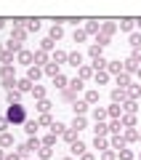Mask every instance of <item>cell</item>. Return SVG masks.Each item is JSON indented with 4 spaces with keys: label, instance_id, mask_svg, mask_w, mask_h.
Masks as SVG:
<instances>
[{
    "label": "cell",
    "instance_id": "6da1fadb",
    "mask_svg": "<svg viewBox=\"0 0 141 160\" xmlns=\"http://www.w3.org/2000/svg\"><path fill=\"white\" fill-rule=\"evenodd\" d=\"M6 118H8V123H11V126H22V123H27V109H24L19 102H13L11 107H8Z\"/></svg>",
    "mask_w": 141,
    "mask_h": 160
},
{
    "label": "cell",
    "instance_id": "7a4b0ae2",
    "mask_svg": "<svg viewBox=\"0 0 141 160\" xmlns=\"http://www.w3.org/2000/svg\"><path fill=\"white\" fill-rule=\"evenodd\" d=\"M112 102L114 104H125V102H128V93H125L123 88H114V91H112Z\"/></svg>",
    "mask_w": 141,
    "mask_h": 160
},
{
    "label": "cell",
    "instance_id": "3957f363",
    "mask_svg": "<svg viewBox=\"0 0 141 160\" xmlns=\"http://www.w3.org/2000/svg\"><path fill=\"white\" fill-rule=\"evenodd\" d=\"M37 128H40V120H27V123H24V131H27L29 136H35Z\"/></svg>",
    "mask_w": 141,
    "mask_h": 160
},
{
    "label": "cell",
    "instance_id": "277c9868",
    "mask_svg": "<svg viewBox=\"0 0 141 160\" xmlns=\"http://www.w3.org/2000/svg\"><path fill=\"white\" fill-rule=\"evenodd\" d=\"M117 86H120V88H125V86H130V72H125V69H123V72L117 75Z\"/></svg>",
    "mask_w": 141,
    "mask_h": 160
},
{
    "label": "cell",
    "instance_id": "5b68a950",
    "mask_svg": "<svg viewBox=\"0 0 141 160\" xmlns=\"http://www.w3.org/2000/svg\"><path fill=\"white\" fill-rule=\"evenodd\" d=\"M19 62H22V64H32L35 62V53H29V51L22 48V51H19Z\"/></svg>",
    "mask_w": 141,
    "mask_h": 160
},
{
    "label": "cell",
    "instance_id": "8992f818",
    "mask_svg": "<svg viewBox=\"0 0 141 160\" xmlns=\"http://www.w3.org/2000/svg\"><path fill=\"white\" fill-rule=\"evenodd\" d=\"M24 38H27V32H24V29H22V22H19V27H16V29H13V32H11V40H19V43H22Z\"/></svg>",
    "mask_w": 141,
    "mask_h": 160
},
{
    "label": "cell",
    "instance_id": "52a82bcc",
    "mask_svg": "<svg viewBox=\"0 0 141 160\" xmlns=\"http://www.w3.org/2000/svg\"><path fill=\"white\" fill-rule=\"evenodd\" d=\"M16 86H19V91H29V88H32V80H29V78H22V80H16Z\"/></svg>",
    "mask_w": 141,
    "mask_h": 160
},
{
    "label": "cell",
    "instance_id": "ba28073f",
    "mask_svg": "<svg viewBox=\"0 0 141 160\" xmlns=\"http://www.w3.org/2000/svg\"><path fill=\"white\" fill-rule=\"evenodd\" d=\"M85 32H88V35H99V32H101V24H99V22H88Z\"/></svg>",
    "mask_w": 141,
    "mask_h": 160
},
{
    "label": "cell",
    "instance_id": "9c48e42d",
    "mask_svg": "<svg viewBox=\"0 0 141 160\" xmlns=\"http://www.w3.org/2000/svg\"><path fill=\"white\" fill-rule=\"evenodd\" d=\"M107 69L112 75H120V72H123V64H120V62H107Z\"/></svg>",
    "mask_w": 141,
    "mask_h": 160
},
{
    "label": "cell",
    "instance_id": "30bf717a",
    "mask_svg": "<svg viewBox=\"0 0 141 160\" xmlns=\"http://www.w3.org/2000/svg\"><path fill=\"white\" fill-rule=\"evenodd\" d=\"M0 144H3V147H13V136H11V133H0Z\"/></svg>",
    "mask_w": 141,
    "mask_h": 160
},
{
    "label": "cell",
    "instance_id": "8fae6325",
    "mask_svg": "<svg viewBox=\"0 0 141 160\" xmlns=\"http://www.w3.org/2000/svg\"><path fill=\"white\" fill-rule=\"evenodd\" d=\"M67 62H69V64H75V67H83V56H80V53H69Z\"/></svg>",
    "mask_w": 141,
    "mask_h": 160
},
{
    "label": "cell",
    "instance_id": "7c38bea8",
    "mask_svg": "<svg viewBox=\"0 0 141 160\" xmlns=\"http://www.w3.org/2000/svg\"><path fill=\"white\" fill-rule=\"evenodd\" d=\"M120 120H123V126H125V128H133V123H136V118H133V112H128V115H123V118H120Z\"/></svg>",
    "mask_w": 141,
    "mask_h": 160
},
{
    "label": "cell",
    "instance_id": "4fadbf2b",
    "mask_svg": "<svg viewBox=\"0 0 141 160\" xmlns=\"http://www.w3.org/2000/svg\"><path fill=\"white\" fill-rule=\"evenodd\" d=\"M88 112V102H75V115H85Z\"/></svg>",
    "mask_w": 141,
    "mask_h": 160
},
{
    "label": "cell",
    "instance_id": "5bb4252c",
    "mask_svg": "<svg viewBox=\"0 0 141 160\" xmlns=\"http://www.w3.org/2000/svg\"><path fill=\"white\" fill-rule=\"evenodd\" d=\"M40 75H43V69H40V67H29V72H27V78H29V80H32V83H35V80H37Z\"/></svg>",
    "mask_w": 141,
    "mask_h": 160
},
{
    "label": "cell",
    "instance_id": "9a60e30c",
    "mask_svg": "<svg viewBox=\"0 0 141 160\" xmlns=\"http://www.w3.org/2000/svg\"><path fill=\"white\" fill-rule=\"evenodd\" d=\"M72 128H75V131H83V128H85V120H83V115H75V123H72Z\"/></svg>",
    "mask_w": 141,
    "mask_h": 160
},
{
    "label": "cell",
    "instance_id": "2e32d148",
    "mask_svg": "<svg viewBox=\"0 0 141 160\" xmlns=\"http://www.w3.org/2000/svg\"><path fill=\"white\" fill-rule=\"evenodd\" d=\"M93 131H96V136H107V131H109V126H104L101 120H99V123H96V128H93Z\"/></svg>",
    "mask_w": 141,
    "mask_h": 160
},
{
    "label": "cell",
    "instance_id": "e0dca14e",
    "mask_svg": "<svg viewBox=\"0 0 141 160\" xmlns=\"http://www.w3.org/2000/svg\"><path fill=\"white\" fill-rule=\"evenodd\" d=\"M45 75H51V78H53V75H59V64H56V62L45 64Z\"/></svg>",
    "mask_w": 141,
    "mask_h": 160
},
{
    "label": "cell",
    "instance_id": "ac0fdd59",
    "mask_svg": "<svg viewBox=\"0 0 141 160\" xmlns=\"http://www.w3.org/2000/svg\"><path fill=\"white\" fill-rule=\"evenodd\" d=\"M104 67H107V59H104V56H96V59H93V69H96V72H99V69H104Z\"/></svg>",
    "mask_w": 141,
    "mask_h": 160
},
{
    "label": "cell",
    "instance_id": "d6986e66",
    "mask_svg": "<svg viewBox=\"0 0 141 160\" xmlns=\"http://www.w3.org/2000/svg\"><path fill=\"white\" fill-rule=\"evenodd\" d=\"M112 147L117 149V152H120V149H125V139H123V136H114V139H112Z\"/></svg>",
    "mask_w": 141,
    "mask_h": 160
},
{
    "label": "cell",
    "instance_id": "ffe728a7",
    "mask_svg": "<svg viewBox=\"0 0 141 160\" xmlns=\"http://www.w3.org/2000/svg\"><path fill=\"white\" fill-rule=\"evenodd\" d=\"M53 86H56V88H64V86H67V78H64V75H53Z\"/></svg>",
    "mask_w": 141,
    "mask_h": 160
},
{
    "label": "cell",
    "instance_id": "44dd1931",
    "mask_svg": "<svg viewBox=\"0 0 141 160\" xmlns=\"http://www.w3.org/2000/svg\"><path fill=\"white\" fill-rule=\"evenodd\" d=\"M120 128H123V120H117V118H114L112 123H109V131H112V133H120Z\"/></svg>",
    "mask_w": 141,
    "mask_h": 160
},
{
    "label": "cell",
    "instance_id": "7402d4cb",
    "mask_svg": "<svg viewBox=\"0 0 141 160\" xmlns=\"http://www.w3.org/2000/svg\"><path fill=\"white\" fill-rule=\"evenodd\" d=\"M61 136H64V142H69V144H72V142H75V136H77V131H75V128H69V131H64Z\"/></svg>",
    "mask_w": 141,
    "mask_h": 160
},
{
    "label": "cell",
    "instance_id": "603a6c76",
    "mask_svg": "<svg viewBox=\"0 0 141 160\" xmlns=\"http://www.w3.org/2000/svg\"><path fill=\"white\" fill-rule=\"evenodd\" d=\"M0 62H3V64H11L13 62V51H3V53H0Z\"/></svg>",
    "mask_w": 141,
    "mask_h": 160
},
{
    "label": "cell",
    "instance_id": "cb8c5ba5",
    "mask_svg": "<svg viewBox=\"0 0 141 160\" xmlns=\"http://www.w3.org/2000/svg\"><path fill=\"white\" fill-rule=\"evenodd\" d=\"M19 99H22V91H19V88H16V91H13V88H11V91H8V102H19Z\"/></svg>",
    "mask_w": 141,
    "mask_h": 160
},
{
    "label": "cell",
    "instance_id": "d4e9b609",
    "mask_svg": "<svg viewBox=\"0 0 141 160\" xmlns=\"http://www.w3.org/2000/svg\"><path fill=\"white\" fill-rule=\"evenodd\" d=\"M72 152H75V155H83V152H85V144H83V142H72Z\"/></svg>",
    "mask_w": 141,
    "mask_h": 160
},
{
    "label": "cell",
    "instance_id": "484cf974",
    "mask_svg": "<svg viewBox=\"0 0 141 160\" xmlns=\"http://www.w3.org/2000/svg\"><path fill=\"white\" fill-rule=\"evenodd\" d=\"M69 88H72L75 93H77V91H83V78H77V80H72V83H69Z\"/></svg>",
    "mask_w": 141,
    "mask_h": 160
},
{
    "label": "cell",
    "instance_id": "4316f807",
    "mask_svg": "<svg viewBox=\"0 0 141 160\" xmlns=\"http://www.w3.org/2000/svg\"><path fill=\"white\" fill-rule=\"evenodd\" d=\"M37 109H40V112H51V102H45V99H40V104H37Z\"/></svg>",
    "mask_w": 141,
    "mask_h": 160
},
{
    "label": "cell",
    "instance_id": "83f0119b",
    "mask_svg": "<svg viewBox=\"0 0 141 160\" xmlns=\"http://www.w3.org/2000/svg\"><path fill=\"white\" fill-rule=\"evenodd\" d=\"M107 112H109V118H120V112H123V109H120V104H112Z\"/></svg>",
    "mask_w": 141,
    "mask_h": 160
},
{
    "label": "cell",
    "instance_id": "f1b7e54d",
    "mask_svg": "<svg viewBox=\"0 0 141 160\" xmlns=\"http://www.w3.org/2000/svg\"><path fill=\"white\" fill-rule=\"evenodd\" d=\"M85 102H88V104H96V102H99V91H88Z\"/></svg>",
    "mask_w": 141,
    "mask_h": 160
},
{
    "label": "cell",
    "instance_id": "f546056e",
    "mask_svg": "<svg viewBox=\"0 0 141 160\" xmlns=\"http://www.w3.org/2000/svg\"><path fill=\"white\" fill-rule=\"evenodd\" d=\"M67 56H69V53H64V51H56L53 62H56V64H64V62H67Z\"/></svg>",
    "mask_w": 141,
    "mask_h": 160
},
{
    "label": "cell",
    "instance_id": "4dcf8cb0",
    "mask_svg": "<svg viewBox=\"0 0 141 160\" xmlns=\"http://www.w3.org/2000/svg\"><path fill=\"white\" fill-rule=\"evenodd\" d=\"M107 80H109V72L99 69V72H96V83H107Z\"/></svg>",
    "mask_w": 141,
    "mask_h": 160
},
{
    "label": "cell",
    "instance_id": "1f68e13d",
    "mask_svg": "<svg viewBox=\"0 0 141 160\" xmlns=\"http://www.w3.org/2000/svg\"><path fill=\"white\" fill-rule=\"evenodd\" d=\"M93 147H96V149H107V139H104V136H96Z\"/></svg>",
    "mask_w": 141,
    "mask_h": 160
},
{
    "label": "cell",
    "instance_id": "d6a6232c",
    "mask_svg": "<svg viewBox=\"0 0 141 160\" xmlns=\"http://www.w3.org/2000/svg\"><path fill=\"white\" fill-rule=\"evenodd\" d=\"M8 51L19 53V51H22V43H19V40H11V43H8Z\"/></svg>",
    "mask_w": 141,
    "mask_h": 160
},
{
    "label": "cell",
    "instance_id": "836d02e7",
    "mask_svg": "<svg viewBox=\"0 0 141 160\" xmlns=\"http://www.w3.org/2000/svg\"><path fill=\"white\" fill-rule=\"evenodd\" d=\"M85 38H88L85 29H75V43H80V40H85Z\"/></svg>",
    "mask_w": 141,
    "mask_h": 160
},
{
    "label": "cell",
    "instance_id": "e575fe53",
    "mask_svg": "<svg viewBox=\"0 0 141 160\" xmlns=\"http://www.w3.org/2000/svg\"><path fill=\"white\" fill-rule=\"evenodd\" d=\"M123 107H125V112H136V109H139V107H136V102H133V99H128V102H125Z\"/></svg>",
    "mask_w": 141,
    "mask_h": 160
},
{
    "label": "cell",
    "instance_id": "d590c367",
    "mask_svg": "<svg viewBox=\"0 0 141 160\" xmlns=\"http://www.w3.org/2000/svg\"><path fill=\"white\" fill-rule=\"evenodd\" d=\"M136 64H139V62H133V59H128V62H125V72H136Z\"/></svg>",
    "mask_w": 141,
    "mask_h": 160
},
{
    "label": "cell",
    "instance_id": "8d00e7d4",
    "mask_svg": "<svg viewBox=\"0 0 141 160\" xmlns=\"http://www.w3.org/2000/svg\"><path fill=\"white\" fill-rule=\"evenodd\" d=\"M13 86H16V80H13V78H3V88H8V91H11Z\"/></svg>",
    "mask_w": 141,
    "mask_h": 160
},
{
    "label": "cell",
    "instance_id": "74e56055",
    "mask_svg": "<svg viewBox=\"0 0 141 160\" xmlns=\"http://www.w3.org/2000/svg\"><path fill=\"white\" fill-rule=\"evenodd\" d=\"M43 144H45V147H53V144H56V133H51V136H45V139H43Z\"/></svg>",
    "mask_w": 141,
    "mask_h": 160
},
{
    "label": "cell",
    "instance_id": "f35d334b",
    "mask_svg": "<svg viewBox=\"0 0 141 160\" xmlns=\"http://www.w3.org/2000/svg\"><path fill=\"white\" fill-rule=\"evenodd\" d=\"M48 158H51V147H45V144H43V149H40V160H48Z\"/></svg>",
    "mask_w": 141,
    "mask_h": 160
},
{
    "label": "cell",
    "instance_id": "ab89813d",
    "mask_svg": "<svg viewBox=\"0 0 141 160\" xmlns=\"http://www.w3.org/2000/svg\"><path fill=\"white\" fill-rule=\"evenodd\" d=\"M130 46H133V48H141V35H130Z\"/></svg>",
    "mask_w": 141,
    "mask_h": 160
},
{
    "label": "cell",
    "instance_id": "60d3db41",
    "mask_svg": "<svg viewBox=\"0 0 141 160\" xmlns=\"http://www.w3.org/2000/svg\"><path fill=\"white\" fill-rule=\"evenodd\" d=\"M120 160H133V152L130 149H120Z\"/></svg>",
    "mask_w": 141,
    "mask_h": 160
},
{
    "label": "cell",
    "instance_id": "b9f144b4",
    "mask_svg": "<svg viewBox=\"0 0 141 160\" xmlns=\"http://www.w3.org/2000/svg\"><path fill=\"white\" fill-rule=\"evenodd\" d=\"M107 109H96V112H93V118H96V123H99V120H104V118H107Z\"/></svg>",
    "mask_w": 141,
    "mask_h": 160
},
{
    "label": "cell",
    "instance_id": "7bdbcfd3",
    "mask_svg": "<svg viewBox=\"0 0 141 160\" xmlns=\"http://www.w3.org/2000/svg\"><path fill=\"white\" fill-rule=\"evenodd\" d=\"M101 32H107V35H112V32H114V24H112V22H107V24H101Z\"/></svg>",
    "mask_w": 141,
    "mask_h": 160
},
{
    "label": "cell",
    "instance_id": "ee69618b",
    "mask_svg": "<svg viewBox=\"0 0 141 160\" xmlns=\"http://www.w3.org/2000/svg\"><path fill=\"white\" fill-rule=\"evenodd\" d=\"M61 35H64V29H61V27H53V29H51V38H53V40H59Z\"/></svg>",
    "mask_w": 141,
    "mask_h": 160
},
{
    "label": "cell",
    "instance_id": "f6af8a7d",
    "mask_svg": "<svg viewBox=\"0 0 141 160\" xmlns=\"http://www.w3.org/2000/svg\"><path fill=\"white\" fill-rule=\"evenodd\" d=\"M40 126H53V120H51V115H48V112L40 118Z\"/></svg>",
    "mask_w": 141,
    "mask_h": 160
},
{
    "label": "cell",
    "instance_id": "bcb514c9",
    "mask_svg": "<svg viewBox=\"0 0 141 160\" xmlns=\"http://www.w3.org/2000/svg\"><path fill=\"white\" fill-rule=\"evenodd\" d=\"M45 59H48V56H45V51H37V53H35V62H37V64H45Z\"/></svg>",
    "mask_w": 141,
    "mask_h": 160
},
{
    "label": "cell",
    "instance_id": "7dc6e473",
    "mask_svg": "<svg viewBox=\"0 0 141 160\" xmlns=\"http://www.w3.org/2000/svg\"><path fill=\"white\" fill-rule=\"evenodd\" d=\"M51 133H56V136H59V133H64V126H61V123H53V126H51Z\"/></svg>",
    "mask_w": 141,
    "mask_h": 160
},
{
    "label": "cell",
    "instance_id": "c3c4849f",
    "mask_svg": "<svg viewBox=\"0 0 141 160\" xmlns=\"http://www.w3.org/2000/svg\"><path fill=\"white\" fill-rule=\"evenodd\" d=\"M8 126H11V123H8V118H0V133H6Z\"/></svg>",
    "mask_w": 141,
    "mask_h": 160
},
{
    "label": "cell",
    "instance_id": "681fc988",
    "mask_svg": "<svg viewBox=\"0 0 141 160\" xmlns=\"http://www.w3.org/2000/svg\"><path fill=\"white\" fill-rule=\"evenodd\" d=\"M109 43V35L107 32H99V46H107Z\"/></svg>",
    "mask_w": 141,
    "mask_h": 160
},
{
    "label": "cell",
    "instance_id": "f907efd6",
    "mask_svg": "<svg viewBox=\"0 0 141 160\" xmlns=\"http://www.w3.org/2000/svg\"><path fill=\"white\" fill-rule=\"evenodd\" d=\"M51 48H53V38H45L43 40V51H51Z\"/></svg>",
    "mask_w": 141,
    "mask_h": 160
},
{
    "label": "cell",
    "instance_id": "816d5d0a",
    "mask_svg": "<svg viewBox=\"0 0 141 160\" xmlns=\"http://www.w3.org/2000/svg\"><path fill=\"white\" fill-rule=\"evenodd\" d=\"M133 27V19H123V22H120V29H130Z\"/></svg>",
    "mask_w": 141,
    "mask_h": 160
},
{
    "label": "cell",
    "instance_id": "f5cc1de1",
    "mask_svg": "<svg viewBox=\"0 0 141 160\" xmlns=\"http://www.w3.org/2000/svg\"><path fill=\"white\" fill-rule=\"evenodd\" d=\"M64 99H67V102H75V91L72 88H64Z\"/></svg>",
    "mask_w": 141,
    "mask_h": 160
},
{
    "label": "cell",
    "instance_id": "db71d44e",
    "mask_svg": "<svg viewBox=\"0 0 141 160\" xmlns=\"http://www.w3.org/2000/svg\"><path fill=\"white\" fill-rule=\"evenodd\" d=\"M90 56H93V59L101 56V46H90Z\"/></svg>",
    "mask_w": 141,
    "mask_h": 160
},
{
    "label": "cell",
    "instance_id": "11a10c76",
    "mask_svg": "<svg viewBox=\"0 0 141 160\" xmlns=\"http://www.w3.org/2000/svg\"><path fill=\"white\" fill-rule=\"evenodd\" d=\"M136 139H139V133H136V131H128V133H125V142H136Z\"/></svg>",
    "mask_w": 141,
    "mask_h": 160
},
{
    "label": "cell",
    "instance_id": "9f6ffc18",
    "mask_svg": "<svg viewBox=\"0 0 141 160\" xmlns=\"http://www.w3.org/2000/svg\"><path fill=\"white\" fill-rule=\"evenodd\" d=\"M130 59H133V62H141V48H133V56Z\"/></svg>",
    "mask_w": 141,
    "mask_h": 160
},
{
    "label": "cell",
    "instance_id": "6f0895ef",
    "mask_svg": "<svg viewBox=\"0 0 141 160\" xmlns=\"http://www.w3.org/2000/svg\"><path fill=\"white\" fill-rule=\"evenodd\" d=\"M90 75V67H80V78H88Z\"/></svg>",
    "mask_w": 141,
    "mask_h": 160
},
{
    "label": "cell",
    "instance_id": "680465c9",
    "mask_svg": "<svg viewBox=\"0 0 141 160\" xmlns=\"http://www.w3.org/2000/svg\"><path fill=\"white\" fill-rule=\"evenodd\" d=\"M43 96H45V91H43V88L37 86V88H35V99H43Z\"/></svg>",
    "mask_w": 141,
    "mask_h": 160
},
{
    "label": "cell",
    "instance_id": "91938a15",
    "mask_svg": "<svg viewBox=\"0 0 141 160\" xmlns=\"http://www.w3.org/2000/svg\"><path fill=\"white\" fill-rule=\"evenodd\" d=\"M6 160H22V152H16V155L11 152V155H6Z\"/></svg>",
    "mask_w": 141,
    "mask_h": 160
},
{
    "label": "cell",
    "instance_id": "94428289",
    "mask_svg": "<svg viewBox=\"0 0 141 160\" xmlns=\"http://www.w3.org/2000/svg\"><path fill=\"white\" fill-rule=\"evenodd\" d=\"M80 160H93V155H88V152H83V155H80Z\"/></svg>",
    "mask_w": 141,
    "mask_h": 160
},
{
    "label": "cell",
    "instance_id": "6125c7cd",
    "mask_svg": "<svg viewBox=\"0 0 141 160\" xmlns=\"http://www.w3.org/2000/svg\"><path fill=\"white\" fill-rule=\"evenodd\" d=\"M104 160H114V152H104Z\"/></svg>",
    "mask_w": 141,
    "mask_h": 160
},
{
    "label": "cell",
    "instance_id": "be15d7a7",
    "mask_svg": "<svg viewBox=\"0 0 141 160\" xmlns=\"http://www.w3.org/2000/svg\"><path fill=\"white\" fill-rule=\"evenodd\" d=\"M0 160H6V155H3V152H0Z\"/></svg>",
    "mask_w": 141,
    "mask_h": 160
},
{
    "label": "cell",
    "instance_id": "e7e4bbea",
    "mask_svg": "<svg viewBox=\"0 0 141 160\" xmlns=\"http://www.w3.org/2000/svg\"><path fill=\"white\" fill-rule=\"evenodd\" d=\"M139 27H141V19H139Z\"/></svg>",
    "mask_w": 141,
    "mask_h": 160
},
{
    "label": "cell",
    "instance_id": "03108f58",
    "mask_svg": "<svg viewBox=\"0 0 141 160\" xmlns=\"http://www.w3.org/2000/svg\"><path fill=\"white\" fill-rule=\"evenodd\" d=\"M64 160H72V158H64Z\"/></svg>",
    "mask_w": 141,
    "mask_h": 160
}]
</instances>
